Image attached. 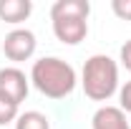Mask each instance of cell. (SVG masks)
<instances>
[{
	"label": "cell",
	"instance_id": "cell-8",
	"mask_svg": "<svg viewBox=\"0 0 131 129\" xmlns=\"http://www.w3.org/2000/svg\"><path fill=\"white\" fill-rule=\"evenodd\" d=\"M15 129H50V119H48L43 112H35V109H30V112L18 114V119H15Z\"/></svg>",
	"mask_w": 131,
	"mask_h": 129
},
{
	"label": "cell",
	"instance_id": "cell-12",
	"mask_svg": "<svg viewBox=\"0 0 131 129\" xmlns=\"http://www.w3.org/2000/svg\"><path fill=\"white\" fill-rule=\"evenodd\" d=\"M121 63H124L126 71H131V41H126L121 46Z\"/></svg>",
	"mask_w": 131,
	"mask_h": 129
},
{
	"label": "cell",
	"instance_id": "cell-3",
	"mask_svg": "<svg viewBox=\"0 0 131 129\" xmlns=\"http://www.w3.org/2000/svg\"><path fill=\"white\" fill-rule=\"evenodd\" d=\"M83 94L93 101H108L118 91V63L106 53H93L81 71Z\"/></svg>",
	"mask_w": 131,
	"mask_h": 129
},
{
	"label": "cell",
	"instance_id": "cell-2",
	"mask_svg": "<svg viewBox=\"0 0 131 129\" xmlns=\"http://www.w3.org/2000/svg\"><path fill=\"white\" fill-rule=\"evenodd\" d=\"M88 15H91L88 0H56L50 8L53 35L66 46H78L88 35Z\"/></svg>",
	"mask_w": 131,
	"mask_h": 129
},
{
	"label": "cell",
	"instance_id": "cell-4",
	"mask_svg": "<svg viewBox=\"0 0 131 129\" xmlns=\"http://www.w3.org/2000/svg\"><path fill=\"white\" fill-rule=\"evenodd\" d=\"M28 91H30V76H25L15 66L0 68V99L20 106L28 99Z\"/></svg>",
	"mask_w": 131,
	"mask_h": 129
},
{
	"label": "cell",
	"instance_id": "cell-5",
	"mask_svg": "<svg viewBox=\"0 0 131 129\" xmlns=\"http://www.w3.org/2000/svg\"><path fill=\"white\" fill-rule=\"evenodd\" d=\"M35 46H38V41H35V33L33 31H28V28H15V31H10L5 35V41H3V53H5L8 61L20 63V61L33 58Z\"/></svg>",
	"mask_w": 131,
	"mask_h": 129
},
{
	"label": "cell",
	"instance_id": "cell-7",
	"mask_svg": "<svg viewBox=\"0 0 131 129\" xmlns=\"http://www.w3.org/2000/svg\"><path fill=\"white\" fill-rule=\"evenodd\" d=\"M33 13L30 0H0V20L18 25L23 20H28V15Z\"/></svg>",
	"mask_w": 131,
	"mask_h": 129
},
{
	"label": "cell",
	"instance_id": "cell-9",
	"mask_svg": "<svg viewBox=\"0 0 131 129\" xmlns=\"http://www.w3.org/2000/svg\"><path fill=\"white\" fill-rule=\"evenodd\" d=\"M15 119H18V106L5 101V99H0V127H5V124H10Z\"/></svg>",
	"mask_w": 131,
	"mask_h": 129
},
{
	"label": "cell",
	"instance_id": "cell-10",
	"mask_svg": "<svg viewBox=\"0 0 131 129\" xmlns=\"http://www.w3.org/2000/svg\"><path fill=\"white\" fill-rule=\"evenodd\" d=\"M118 109L124 114H131V81H126L118 89Z\"/></svg>",
	"mask_w": 131,
	"mask_h": 129
},
{
	"label": "cell",
	"instance_id": "cell-1",
	"mask_svg": "<svg viewBox=\"0 0 131 129\" xmlns=\"http://www.w3.org/2000/svg\"><path fill=\"white\" fill-rule=\"evenodd\" d=\"M30 84L48 99H66L73 94L78 76H76V68L58 58V56H46V58H38L30 68Z\"/></svg>",
	"mask_w": 131,
	"mask_h": 129
},
{
	"label": "cell",
	"instance_id": "cell-11",
	"mask_svg": "<svg viewBox=\"0 0 131 129\" xmlns=\"http://www.w3.org/2000/svg\"><path fill=\"white\" fill-rule=\"evenodd\" d=\"M111 10H114L116 18L131 20V0H114V3H111Z\"/></svg>",
	"mask_w": 131,
	"mask_h": 129
},
{
	"label": "cell",
	"instance_id": "cell-6",
	"mask_svg": "<svg viewBox=\"0 0 131 129\" xmlns=\"http://www.w3.org/2000/svg\"><path fill=\"white\" fill-rule=\"evenodd\" d=\"M93 129H131L126 114L118 106H98L93 119H91Z\"/></svg>",
	"mask_w": 131,
	"mask_h": 129
}]
</instances>
